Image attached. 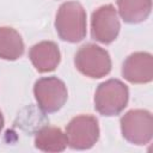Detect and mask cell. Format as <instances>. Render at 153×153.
Returning a JSON list of instances; mask_svg holds the SVG:
<instances>
[{
  "label": "cell",
  "instance_id": "cell-1",
  "mask_svg": "<svg viewBox=\"0 0 153 153\" xmlns=\"http://www.w3.org/2000/svg\"><path fill=\"white\" fill-rule=\"evenodd\" d=\"M55 29L62 41L76 43L86 36V12L80 2H63L56 13Z\"/></svg>",
  "mask_w": 153,
  "mask_h": 153
},
{
  "label": "cell",
  "instance_id": "cell-2",
  "mask_svg": "<svg viewBox=\"0 0 153 153\" xmlns=\"http://www.w3.org/2000/svg\"><path fill=\"white\" fill-rule=\"evenodd\" d=\"M129 91L118 79H109L98 85L94 93V109L103 116H116L128 104Z\"/></svg>",
  "mask_w": 153,
  "mask_h": 153
},
{
  "label": "cell",
  "instance_id": "cell-3",
  "mask_svg": "<svg viewBox=\"0 0 153 153\" xmlns=\"http://www.w3.org/2000/svg\"><path fill=\"white\" fill-rule=\"evenodd\" d=\"M76 69L92 79H99L111 71V59L109 53L102 47L87 43L79 48L74 56Z\"/></svg>",
  "mask_w": 153,
  "mask_h": 153
},
{
  "label": "cell",
  "instance_id": "cell-4",
  "mask_svg": "<svg viewBox=\"0 0 153 153\" xmlns=\"http://www.w3.org/2000/svg\"><path fill=\"white\" fill-rule=\"evenodd\" d=\"M33 94L39 109L48 114L59 111L68 97L65 82L56 76L38 79L33 86Z\"/></svg>",
  "mask_w": 153,
  "mask_h": 153
},
{
  "label": "cell",
  "instance_id": "cell-5",
  "mask_svg": "<svg viewBox=\"0 0 153 153\" xmlns=\"http://www.w3.org/2000/svg\"><path fill=\"white\" fill-rule=\"evenodd\" d=\"M121 131L123 137L134 145H146L153 135V118L147 110H130L121 117Z\"/></svg>",
  "mask_w": 153,
  "mask_h": 153
},
{
  "label": "cell",
  "instance_id": "cell-6",
  "mask_svg": "<svg viewBox=\"0 0 153 153\" xmlns=\"http://www.w3.org/2000/svg\"><path fill=\"white\" fill-rule=\"evenodd\" d=\"M68 145L73 149H88L99 139L98 120L92 115H79L66 127Z\"/></svg>",
  "mask_w": 153,
  "mask_h": 153
},
{
  "label": "cell",
  "instance_id": "cell-7",
  "mask_svg": "<svg viewBox=\"0 0 153 153\" xmlns=\"http://www.w3.org/2000/svg\"><path fill=\"white\" fill-rule=\"evenodd\" d=\"M120 29L118 16L112 5H103L93 11L91 17V36L93 39L109 44L117 38Z\"/></svg>",
  "mask_w": 153,
  "mask_h": 153
},
{
  "label": "cell",
  "instance_id": "cell-8",
  "mask_svg": "<svg viewBox=\"0 0 153 153\" xmlns=\"http://www.w3.org/2000/svg\"><path fill=\"white\" fill-rule=\"evenodd\" d=\"M122 75L131 84H147L153 79V57L149 53L130 54L123 62Z\"/></svg>",
  "mask_w": 153,
  "mask_h": 153
},
{
  "label": "cell",
  "instance_id": "cell-9",
  "mask_svg": "<svg viewBox=\"0 0 153 153\" xmlns=\"http://www.w3.org/2000/svg\"><path fill=\"white\" fill-rule=\"evenodd\" d=\"M29 57L33 67L41 72L47 73L54 71L61 60V54L57 44L51 41H42L31 47Z\"/></svg>",
  "mask_w": 153,
  "mask_h": 153
},
{
  "label": "cell",
  "instance_id": "cell-10",
  "mask_svg": "<svg viewBox=\"0 0 153 153\" xmlns=\"http://www.w3.org/2000/svg\"><path fill=\"white\" fill-rule=\"evenodd\" d=\"M68 140L66 133L56 127H43L35 136V146L43 152H62L66 149Z\"/></svg>",
  "mask_w": 153,
  "mask_h": 153
},
{
  "label": "cell",
  "instance_id": "cell-11",
  "mask_svg": "<svg viewBox=\"0 0 153 153\" xmlns=\"http://www.w3.org/2000/svg\"><path fill=\"white\" fill-rule=\"evenodd\" d=\"M24 53V42L18 31L10 26L0 27V59L14 61Z\"/></svg>",
  "mask_w": 153,
  "mask_h": 153
},
{
  "label": "cell",
  "instance_id": "cell-12",
  "mask_svg": "<svg viewBox=\"0 0 153 153\" xmlns=\"http://www.w3.org/2000/svg\"><path fill=\"white\" fill-rule=\"evenodd\" d=\"M121 18L129 24L141 23L148 18L152 10V0H117Z\"/></svg>",
  "mask_w": 153,
  "mask_h": 153
},
{
  "label": "cell",
  "instance_id": "cell-13",
  "mask_svg": "<svg viewBox=\"0 0 153 153\" xmlns=\"http://www.w3.org/2000/svg\"><path fill=\"white\" fill-rule=\"evenodd\" d=\"M4 116H2V112L0 111V134H1V130H2V128H4Z\"/></svg>",
  "mask_w": 153,
  "mask_h": 153
}]
</instances>
